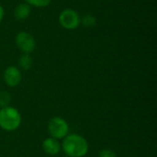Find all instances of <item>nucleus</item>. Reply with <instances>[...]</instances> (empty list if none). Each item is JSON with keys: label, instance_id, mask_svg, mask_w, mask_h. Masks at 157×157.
<instances>
[{"label": "nucleus", "instance_id": "nucleus-2", "mask_svg": "<svg viewBox=\"0 0 157 157\" xmlns=\"http://www.w3.org/2000/svg\"><path fill=\"white\" fill-rule=\"evenodd\" d=\"M21 115L19 111L10 106L0 109V128L6 132H14L21 124Z\"/></svg>", "mask_w": 157, "mask_h": 157}, {"label": "nucleus", "instance_id": "nucleus-1", "mask_svg": "<svg viewBox=\"0 0 157 157\" xmlns=\"http://www.w3.org/2000/svg\"><path fill=\"white\" fill-rule=\"evenodd\" d=\"M63 140L62 150L68 157H84L88 153V143L83 136L68 134Z\"/></svg>", "mask_w": 157, "mask_h": 157}, {"label": "nucleus", "instance_id": "nucleus-7", "mask_svg": "<svg viewBox=\"0 0 157 157\" xmlns=\"http://www.w3.org/2000/svg\"><path fill=\"white\" fill-rule=\"evenodd\" d=\"M42 149L49 155H56L61 152L62 146H61L59 140H56L52 137H50V138H47L43 141Z\"/></svg>", "mask_w": 157, "mask_h": 157}, {"label": "nucleus", "instance_id": "nucleus-4", "mask_svg": "<svg viewBox=\"0 0 157 157\" xmlns=\"http://www.w3.org/2000/svg\"><path fill=\"white\" fill-rule=\"evenodd\" d=\"M58 21L63 29L68 30H74L80 26L81 17L77 11L72 8H65L60 13Z\"/></svg>", "mask_w": 157, "mask_h": 157}, {"label": "nucleus", "instance_id": "nucleus-5", "mask_svg": "<svg viewBox=\"0 0 157 157\" xmlns=\"http://www.w3.org/2000/svg\"><path fill=\"white\" fill-rule=\"evenodd\" d=\"M15 43L17 47L23 52L30 54L36 48V40L34 37L27 31H20L15 37Z\"/></svg>", "mask_w": 157, "mask_h": 157}, {"label": "nucleus", "instance_id": "nucleus-10", "mask_svg": "<svg viewBox=\"0 0 157 157\" xmlns=\"http://www.w3.org/2000/svg\"><path fill=\"white\" fill-rule=\"evenodd\" d=\"M81 24L86 28H93L97 24V18L91 14H86L81 17Z\"/></svg>", "mask_w": 157, "mask_h": 157}, {"label": "nucleus", "instance_id": "nucleus-3", "mask_svg": "<svg viewBox=\"0 0 157 157\" xmlns=\"http://www.w3.org/2000/svg\"><path fill=\"white\" fill-rule=\"evenodd\" d=\"M48 132L56 140L63 139L69 133V124L61 117L52 118L48 122Z\"/></svg>", "mask_w": 157, "mask_h": 157}, {"label": "nucleus", "instance_id": "nucleus-11", "mask_svg": "<svg viewBox=\"0 0 157 157\" xmlns=\"http://www.w3.org/2000/svg\"><path fill=\"white\" fill-rule=\"evenodd\" d=\"M52 0H25V3L34 7H46L51 4Z\"/></svg>", "mask_w": 157, "mask_h": 157}, {"label": "nucleus", "instance_id": "nucleus-6", "mask_svg": "<svg viewBox=\"0 0 157 157\" xmlns=\"http://www.w3.org/2000/svg\"><path fill=\"white\" fill-rule=\"evenodd\" d=\"M4 81L6 86L10 87H15L18 86L22 79V75L20 70L16 66H8L6 68L4 75Z\"/></svg>", "mask_w": 157, "mask_h": 157}, {"label": "nucleus", "instance_id": "nucleus-12", "mask_svg": "<svg viewBox=\"0 0 157 157\" xmlns=\"http://www.w3.org/2000/svg\"><path fill=\"white\" fill-rule=\"evenodd\" d=\"M11 97L10 94L6 91H0V107H7L10 103Z\"/></svg>", "mask_w": 157, "mask_h": 157}, {"label": "nucleus", "instance_id": "nucleus-14", "mask_svg": "<svg viewBox=\"0 0 157 157\" xmlns=\"http://www.w3.org/2000/svg\"><path fill=\"white\" fill-rule=\"evenodd\" d=\"M4 16H5L4 8H3V6L0 5V23L2 22V20H3V18H4Z\"/></svg>", "mask_w": 157, "mask_h": 157}, {"label": "nucleus", "instance_id": "nucleus-8", "mask_svg": "<svg viewBox=\"0 0 157 157\" xmlns=\"http://www.w3.org/2000/svg\"><path fill=\"white\" fill-rule=\"evenodd\" d=\"M31 13V6L27 3L18 4L14 9V17L17 20L27 19Z\"/></svg>", "mask_w": 157, "mask_h": 157}, {"label": "nucleus", "instance_id": "nucleus-9", "mask_svg": "<svg viewBox=\"0 0 157 157\" xmlns=\"http://www.w3.org/2000/svg\"><path fill=\"white\" fill-rule=\"evenodd\" d=\"M18 64L20 66L21 69L27 71L29 70L31 66H32V58L29 54L27 53H23L18 60Z\"/></svg>", "mask_w": 157, "mask_h": 157}, {"label": "nucleus", "instance_id": "nucleus-13", "mask_svg": "<svg viewBox=\"0 0 157 157\" xmlns=\"http://www.w3.org/2000/svg\"><path fill=\"white\" fill-rule=\"evenodd\" d=\"M98 157H117L115 152L110 149H103L99 152Z\"/></svg>", "mask_w": 157, "mask_h": 157}]
</instances>
